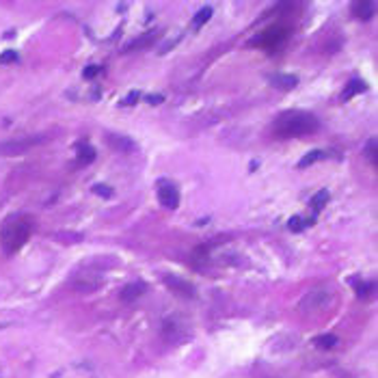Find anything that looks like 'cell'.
Listing matches in <instances>:
<instances>
[{
    "label": "cell",
    "mask_w": 378,
    "mask_h": 378,
    "mask_svg": "<svg viewBox=\"0 0 378 378\" xmlns=\"http://www.w3.org/2000/svg\"><path fill=\"white\" fill-rule=\"evenodd\" d=\"M318 119L316 115L305 113V111H288L279 115L272 123V134L277 139H294V136H305L318 130Z\"/></svg>",
    "instance_id": "1"
},
{
    "label": "cell",
    "mask_w": 378,
    "mask_h": 378,
    "mask_svg": "<svg viewBox=\"0 0 378 378\" xmlns=\"http://www.w3.org/2000/svg\"><path fill=\"white\" fill-rule=\"evenodd\" d=\"M32 232V218L26 214H11L4 218L2 227H0V246L4 253H15L26 244Z\"/></svg>",
    "instance_id": "2"
},
{
    "label": "cell",
    "mask_w": 378,
    "mask_h": 378,
    "mask_svg": "<svg viewBox=\"0 0 378 378\" xmlns=\"http://www.w3.org/2000/svg\"><path fill=\"white\" fill-rule=\"evenodd\" d=\"M333 290L331 288H316V290H309L298 303V314L300 316H314V314H320V311H326L331 307V300H333Z\"/></svg>",
    "instance_id": "3"
},
{
    "label": "cell",
    "mask_w": 378,
    "mask_h": 378,
    "mask_svg": "<svg viewBox=\"0 0 378 378\" xmlns=\"http://www.w3.org/2000/svg\"><path fill=\"white\" fill-rule=\"evenodd\" d=\"M46 141V136H29V139L22 141H7V143H0V156H18V153H24L30 147L39 145Z\"/></svg>",
    "instance_id": "4"
},
{
    "label": "cell",
    "mask_w": 378,
    "mask_h": 378,
    "mask_svg": "<svg viewBox=\"0 0 378 378\" xmlns=\"http://www.w3.org/2000/svg\"><path fill=\"white\" fill-rule=\"evenodd\" d=\"M158 201L167 207V210H175L179 205V190L177 186L169 179H160L158 182Z\"/></svg>",
    "instance_id": "5"
},
{
    "label": "cell",
    "mask_w": 378,
    "mask_h": 378,
    "mask_svg": "<svg viewBox=\"0 0 378 378\" xmlns=\"http://www.w3.org/2000/svg\"><path fill=\"white\" fill-rule=\"evenodd\" d=\"M288 37V29L286 26H272V29H268V30H264L262 32L260 37H255L253 41V46H262V48H275V46H279L283 39Z\"/></svg>",
    "instance_id": "6"
},
{
    "label": "cell",
    "mask_w": 378,
    "mask_h": 378,
    "mask_svg": "<svg viewBox=\"0 0 378 378\" xmlns=\"http://www.w3.org/2000/svg\"><path fill=\"white\" fill-rule=\"evenodd\" d=\"M164 286L171 290L173 294H177V296L182 298H195L197 296V290L193 283H188L186 279L182 277H175V275H164Z\"/></svg>",
    "instance_id": "7"
},
{
    "label": "cell",
    "mask_w": 378,
    "mask_h": 378,
    "mask_svg": "<svg viewBox=\"0 0 378 378\" xmlns=\"http://www.w3.org/2000/svg\"><path fill=\"white\" fill-rule=\"evenodd\" d=\"M106 143L111 149L119 151V153H132L136 151V143L130 136H123V134H106Z\"/></svg>",
    "instance_id": "8"
},
{
    "label": "cell",
    "mask_w": 378,
    "mask_h": 378,
    "mask_svg": "<svg viewBox=\"0 0 378 378\" xmlns=\"http://www.w3.org/2000/svg\"><path fill=\"white\" fill-rule=\"evenodd\" d=\"M76 160H78L80 167H87L95 160V147L89 143H78L76 145Z\"/></svg>",
    "instance_id": "9"
},
{
    "label": "cell",
    "mask_w": 378,
    "mask_h": 378,
    "mask_svg": "<svg viewBox=\"0 0 378 378\" xmlns=\"http://www.w3.org/2000/svg\"><path fill=\"white\" fill-rule=\"evenodd\" d=\"M270 85L277 87V89L290 91L298 85V78L294 74H275V76H270Z\"/></svg>",
    "instance_id": "10"
},
{
    "label": "cell",
    "mask_w": 378,
    "mask_h": 378,
    "mask_svg": "<svg viewBox=\"0 0 378 378\" xmlns=\"http://www.w3.org/2000/svg\"><path fill=\"white\" fill-rule=\"evenodd\" d=\"M376 11V2L374 0H359V2L352 4V13L357 15L359 20H370Z\"/></svg>",
    "instance_id": "11"
},
{
    "label": "cell",
    "mask_w": 378,
    "mask_h": 378,
    "mask_svg": "<svg viewBox=\"0 0 378 378\" xmlns=\"http://www.w3.org/2000/svg\"><path fill=\"white\" fill-rule=\"evenodd\" d=\"M145 292V283H141V281H134V283H128L123 290H121V300L123 303H132V300L136 298H141V294Z\"/></svg>",
    "instance_id": "12"
},
{
    "label": "cell",
    "mask_w": 378,
    "mask_h": 378,
    "mask_svg": "<svg viewBox=\"0 0 378 378\" xmlns=\"http://www.w3.org/2000/svg\"><path fill=\"white\" fill-rule=\"evenodd\" d=\"M156 41V32H147V35L143 37H139V39H134V41H130L128 46H125V52H132V50H145V48H149L151 43Z\"/></svg>",
    "instance_id": "13"
},
{
    "label": "cell",
    "mask_w": 378,
    "mask_h": 378,
    "mask_svg": "<svg viewBox=\"0 0 378 378\" xmlns=\"http://www.w3.org/2000/svg\"><path fill=\"white\" fill-rule=\"evenodd\" d=\"M363 91H368V85H365L363 80H352L350 85L344 89L342 93V102H348L350 97H354V95H359V93H363Z\"/></svg>",
    "instance_id": "14"
},
{
    "label": "cell",
    "mask_w": 378,
    "mask_h": 378,
    "mask_svg": "<svg viewBox=\"0 0 378 378\" xmlns=\"http://www.w3.org/2000/svg\"><path fill=\"white\" fill-rule=\"evenodd\" d=\"M309 225H314V218H303V216H292L288 221V229L290 232H303L305 227H309Z\"/></svg>",
    "instance_id": "15"
},
{
    "label": "cell",
    "mask_w": 378,
    "mask_h": 378,
    "mask_svg": "<svg viewBox=\"0 0 378 378\" xmlns=\"http://www.w3.org/2000/svg\"><path fill=\"white\" fill-rule=\"evenodd\" d=\"M326 201H328V190H326V188H322V190H320V193H316L314 197H311V201H309V205H311V207H314V210H316V212H320V210H322V207H324V205H326Z\"/></svg>",
    "instance_id": "16"
},
{
    "label": "cell",
    "mask_w": 378,
    "mask_h": 378,
    "mask_svg": "<svg viewBox=\"0 0 378 378\" xmlns=\"http://www.w3.org/2000/svg\"><path fill=\"white\" fill-rule=\"evenodd\" d=\"M210 18H212V9L210 7L199 9V11H197V15L193 18V29H201L205 22H210Z\"/></svg>",
    "instance_id": "17"
},
{
    "label": "cell",
    "mask_w": 378,
    "mask_h": 378,
    "mask_svg": "<svg viewBox=\"0 0 378 378\" xmlns=\"http://www.w3.org/2000/svg\"><path fill=\"white\" fill-rule=\"evenodd\" d=\"M314 344L318 348H322V350H331V348H335V344H337V337L335 335H320V337H316L314 339Z\"/></svg>",
    "instance_id": "18"
},
{
    "label": "cell",
    "mask_w": 378,
    "mask_h": 378,
    "mask_svg": "<svg viewBox=\"0 0 378 378\" xmlns=\"http://www.w3.org/2000/svg\"><path fill=\"white\" fill-rule=\"evenodd\" d=\"M320 158H322V151H309V153H307V156L303 158V160H300L298 162V167L300 169H307V167H309V164H314V162H318V160H320Z\"/></svg>",
    "instance_id": "19"
},
{
    "label": "cell",
    "mask_w": 378,
    "mask_h": 378,
    "mask_svg": "<svg viewBox=\"0 0 378 378\" xmlns=\"http://www.w3.org/2000/svg\"><path fill=\"white\" fill-rule=\"evenodd\" d=\"M372 290H374V283H361V286H357V296L359 298H368L372 294Z\"/></svg>",
    "instance_id": "20"
},
{
    "label": "cell",
    "mask_w": 378,
    "mask_h": 378,
    "mask_svg": "<svg viewBox=\"0 0 378 378\" xmlns=\"http://www.w3.org/2000/svg\"><path fill=\"white\" fill-rule=\"evenodd\" d=\"M93 193L100 195V197H113V188L106 184H95L93 186Z\"/></svg>",
    "instance_id": "21"
},
{
    "label": "cell",
    "mask_w": 378,
    "mask_h": 378,
    "mask_svg": "<svg viewBox=\"0 0 378 378\" xmlns=\"http://www.w3.org/2000/svg\"><path fill=\"white\" fill-rule=\"evenodd\" d=\"M18 61V52H13V50H4L2 54H0V63H15Z\"/></svg>",
    "instance_id": "22"
},
{
    "label": "cell",
    "mask_w": 378,
    "mask_h": 378,
    "mask_svg": "<svg viewBox=\"0 0 378 378\" xmlns=\"http://www.w3.org/2000/svg\"><path fill=\"white\" fill-rule=\"evenodd\" d=\"M100 72H102L100 65H89V67H87L85 72H82V76H85V78H93V76L100 74Z\"/></svg>",
    "instance_id": "23"
},
{
    "label": "cell",
    "mask_w": 378,
    "mask_h": 378,
    "mask_svg": "<svg viewBox=\"0 0 378 378\" xmlns=\"http://www.w3.org/2000/svg\"><path fill=\"white\" fill-rule=\"evenodd\" d=\"M368 156L372 158V162L378 164V158H376V143H374V141H370V143H368Z\"/></svg>",
    "instance_id": "24"
},
{
    "label": "cell",
    "mask_w": 378,
    "mask_h": 378,
    "mask_svg": "<svg viewBox=\"0 0 378 378\" xmlns=\"http://www.w3.org/2000/svg\"><path fill=\"white\" fill-rule=\"evenodd\" d=\"M139 97H141V93H139V91H132V93H130V95L123 100V104H125V106H132V104H136V100H139Z\"/></svg>",
    "instance_id": "25"
},
{
    "label": "cell",
    "mask_w": 378,
    "mask_h": 378,
    "mask_svg": "<svg viewBox=\"0 0 378 378\" xmlns=\"http://www.w3.org/2000/svg\"><path fill=\"white\" fill-rule=\"evenodd\" d=\"M162 100H164L162 95H147V102H149V104H160Z\"/></svg>",
    "instance_id": "26"
}]
</instances>
